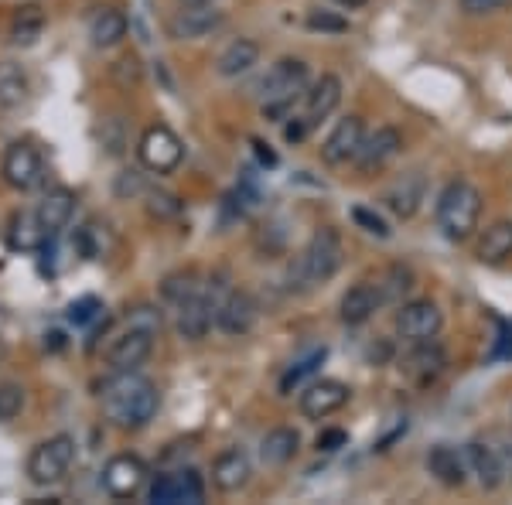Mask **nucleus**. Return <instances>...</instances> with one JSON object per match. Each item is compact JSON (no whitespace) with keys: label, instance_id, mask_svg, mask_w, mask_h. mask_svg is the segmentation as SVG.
Listing matches in <instances>:
<instances>
[{"label":"nucleus","instance_id":"nucleus-1","mask_svg":"<svg viewBox=\"0 0 512 505\" xmlns=\"http://www.w3.org/2000/svg\"><path fill=\"white\" fill-rule=\"evenodd\" d=\"M161 407V393L151 379L134 372H117V379L103 386V413L113 427L120 430H140L154 420Z\"/></svg>","mask_w":512,"mask_h":505},{"label":"nucleus","instance_id":"nucleus-2","mask_svg":"<svg viewBox=\"0 0 512 505\" xmlns=\"http://www.w3.org/2000/svg\"><path fill=\"white\" fill-rule=\"evenodd\" d=\"M482 219V192L472 181L458 178L451 185H444V192L437 195V226L451 243H465L472 239Z\"/></svg>","mask_w":512,"mask_h":505},{"label":"nucleus","instance_id":"nucleus-3","mask_svg":"<svg viewBox=\"0 0 512 505\" xmlns=\"http://www.w3.org/2000/svg\"><path fill=\"white\" fill-rule=\"evenodd\" d=\"M342 267V236L335 229H318L311 243L304 246L301 256L291 267V287L297 291H311L318 284H328Z\"/></svg>","mask_w":512,"mask_h":505},{"label":"nucleus","instance_id":"nucleus-4","mask_svg":"<svg viewBox=\"0 0 512 505\" xmlns=\"http://www.w3.org/2000/svg\"><path fill=\"white\" fill-rule=\"evenodd\" d=\"M304 89H308V62H301V59L274 62L260 82L263 113H267V117H287Z\"/></svg>","mask_w":512,"mask_h":505},{"label":"nucleus","instance_id":"nucleus-5","mask_svg":"<svg viewBox=\"0 0 512 505\" xmlns=\"http://www.w3.org/2000/svg\"><path fill=\"white\" fill-rule=\"evenodd\" d=\"M76 465V441L69 434H55L41 441L28 458V478L41 488L65 482V475Z\"/></svg>","mask_w":512,"mask_h":505},{"label":"nucleus","instance_id":"nucleus-6","mask_svg":"<svg viewBox=\"0 0 512 505\" xmlns=\"http://www.w3.org/2000/svg\"><path fill=\"white\" fill-rule=\"evenodd\" d=\"M137 154H140V164L154 175H171L181 161H185V144L168 123H154L140 134V144H137Z\"/></svg>","mask_w":512,"mask_h":505},{"label":"nucleus","instance_id":"nucleus-7","mask_svg":"<svg viewBox=\"0 0 512 505\" xmlns=\"http://www.w3.org/2000/svg\"><path fill=\"white\" fill-rule=\"evenodd\" d=\"M0 175L14 192H35L45 181V157L31 140H14L4 151V164H0Z\"/></svg>","mask_w":512,"mask_h":505},{"label":"nucleus","instance_id":"nucleus-8","mask_svg":"<svg viewBox=\"0 0 512 505\" xmlns=\"http://www.w3.org/2000/svg\"><path fill=\"white\" fill-rule=\"evenodd\" d=\"M147 499L154 505H198L205 499V482L195 468L164 471V475L154 478Z\"/></svg>","mask_w":512,"mask_h":505},{"label":"nucleus","instance_id":"nucleus-9","mask_svg":"<svg viewBox=\"0 0 512 505\" xmlns=\"http://www.w3.org/2000/svg\"><path fill=\"white\" fill-rule=\"evenodd\" d=\"M441 325H444V314L434 301H427V297L400 304V311H396V335L410 345L427 342V338H437Z\"/></svg>","mask_w":512,"mask_h":505},{"label":"nucleus","instance_id":"nucleus-10","mask_svg":"<svg viewBox=\"0 0 512 505\" xmlns=\"http://www.w3.org/2000/svg\"><path fill=\"white\" fill-rule=\"evenodd\" d=\"M400 369L414 386L427 389L444 376V369H448V352H444L434 338H427V342H414V349L403 355Z\"/></svg>","mask_w":512,"mask_h":505},{"label":"nucleus","instance_id":"nucleus-11","mask_svg":"<svg viewBox=\"0 0 512 505\" xmlns=\"http://www.w3.org/2000/svg\"><path fill=\"white\" fill-rule=\"evenodd\" d=\"M222 21H226V14L216 4H181L168 21V35L178 41H195L222 28Z\"/></svg>","mask_w":512,"mask_h":505},{"label":"nucleus","instance_id":"nucleus-12","mask_svg":"<svg viewBox=\"0 0 512 505\" xmlns=\"http://www.w3.org/2000/svg\"><path fill=\"white\" fill-rule=\"evenodd\" d=\"M154 335L158 331H147V328H137L130 325L123 335H117L106 349V362H110L117 372H134L137 366H144L154 352Z\"/></svg>","mask_w":512,"mask_h":505},{"label":"nucleus","instance_id":"nucleus-13","mask_svg":"<svg viewBox=\"0 0 512 505\" xmlns=\"http://www.w3.org/2000/svg\"><path fill=\"white\" fill-rule=\"evenodd\" d=\"M147 485V465L137 454H117L103 468V488L113 499H134L140 488Z\"/></svg>","mask_w":512,"mask_h":505},{"label":"nucleus","instance_id":"nucleus-14","mask_svg":"<svg viewBox=\"0 0 512 505\" xmlns=\"http://www.w3.org/2000/svg\"><path fill=\"white\" fill-rule=\"evenodd\" d=\"M222 297H216L209 284H205L202 294L188 297V301H181L175 314H178V331L181 338H188V342H198V338H205V331L216 325V304Z\"/></svg>","mask_w":512,"mask_h":505},{"label":"nucleus","instance_id":"nucleus-15","mask_svg":"<svg viewBox=\"0 0 512 505\" xmlns=\"http://www.w3.org/2000/svg\"><path fill=\"white\" fill-rule=\"evenodd\" d=\"M400 151H403L400 130L379 127L376 134H366V140H362L359 154H355V168H359L362 175H376V171H383Z\"/></svg>","mask_w":512,"mask_h":505},{"label":"nucleus","instance_id":"nucleus-16","mask_svg":"<svg viewBox=\"0 0 512 505\" xmlns=\"http://www.w3.org/2000/svg\"><path fill=\"white\" fill-rule=\"evenodd\" d=\"M352 389L345 383H338V379H315L308 389L301 393V413L308 420H325L338 413L349 403Z\"/></svg>","mask_w":512,"mask_h":505},{"label":"nucleus","instance_id":"nucleus-17","mask_svg":"<svg viewBox=\"0 0 512 505\" xmlns=\"http://www.w3.org/2000/svg\"><path fill=\"white\" fill-rule=\"evenodd\" d=\"M362 140H366V123L362 117H345L335 123V130L328 134V140L321 144V157H325V164H349L355 161V154H359Z\"/></svg>","mask_w":512,"mask_h":505},{"label":"nucleus","instance_id":"nucleus-18","mask_svg":"<svg viewBox=\"0 0 512 505\" xmlns=\"http://www.w3.org/2000/svg\"><path fill=\"white\" fill-rule=\"evenodd\" d=\"M256 325V301L246 291H226L216 304V328L226 335H246Z\"/></svg>","mask_w":512,"mask_h":505},{"label":"nucleus","instance_id":"nucleus-19","mask_svg":"<svg viewBox=\"0 0 512 505\" xmlns=\"http://www.w3.org/2000/svg\"><path fill=\"white\" fill-rule=\"evenodd\" d=\"M72 215H76V192L72 188H52V192H45V198H41L35 209V219L45 239L59 236L72 222Z\"/></svg>","mask_w":512,"mask_h":505},{"label":"nucleus","instance_id":"nucleus-20","mask_svg":"<svg viewBox=\"0 0 512 505\" xmlns=\"http://www.w3.org/2000/svg\"><path fill=\"white\" fill-rule=\"evenodd\" d=\"M424 195H427V178L420 175V171H407V175H400L390 188H386L383 202H386V209H390L393 215L410 219V215H417Z\"/></svg>","mask_w":512,"mask_h":505},{"label":"nucleus","instance_id":"nucleus-21","mask_svg":"<svg viewBox=\"0 0 512 505\" xmlns=\"http://www.w3.org/2000/svg\"><path fill=\"white\" fill-rule=\"evenodd\" d=\"M465 461L468 471L475 475V482L485 488V492H495L502 482H506V465H502L499 451L485 441H472L465 447Z\"/></svg>","mask_w":512,"mask_h":505},{"label":"nucleus","instance_id":"nucleus-22","mask_svg":"<svg viewBox=\"0 0 512 505\" xmlns=\"http://www.w3.org/2000/svg\"><path fill=\"white\" fill-rule=\"evenodd\" d=\"M383 308V297H379V287L376 284H355L345 291L342 297V308H338V318H342V325H349V328H359V325H366L373 314Z\"/></svg>","mask_w":512,"mask_h":505},{"label":"nucleus","instance_id":"nucleus-23","mask_svg":"<svg viewBox=\"0 0 512 505\" xmlns=\"http://www.w3.org/2000/svg\"><path fill=\"white\" fill-rule=\"evenodd\" d=\"M338 103H342V82H338V76H321L315 86L304 93L301 120L308 123V127H318L325 117H332Z\"/></svg>","mask_w":512,"mask_h":505},{"label":"nucleus","instance_id":"nucleus-24","mask_svg":"<svg viewBox=\"0 0 512 505\" xmlns=\"http://www.w3.org/2000/svg\"><path fill=\"white\" fill-rule=\"evenodd\" d=\"M250 475H253V465L250 458H246V451H239V447H229V451H222L216 461H212V485L219 488V492H239V488L250 485Z\"/></svg>","mask_w":512,"mask_h":505},{"label":"nucleus","instance_id":"nucleus-25","mask_svg":"<svg viewBox=\"0 0 512 505\" xmlns=\"http://www.w3.org/2000/svg\"><path fill=\"white\" fill-rule=\"evenodd\" d=\"M427 471H431L444 488H461L468 478V461L458 447L434 444L431 451H427Z\"/></svg>","mask_w":512,"mask_h":505},{"label":"nucleus","instance_id":"nucleus-26","mask_svg":"<svg viewBox=\"0 0 512 505\" xmlns=\"http://www.w3.org/2000/svg\"><path fill=\"white\" fill-rule=\"evenodd\" d=\"M86 31L96 48H113L127 38V14L117 11V7H96L86 21Z\"/></svg>","mask_w":512,"mask_h":505},{"label":"nucleus","instance_id":"nucleus-27","mask_svg":"<svg viewBox=\"0 0 512 505\" xmlns=\"http://www.w3.org/2000/svg\"><path fill=\"white\" fill-rule=\"evenodd\" d=\"M256 62H260V45L250 38H236L216 59V72L222 79H236V76H243V72H250Z\"/></svg>","mask_w":512,"mask_h":505},{"label":"nucleus","instance_id":"nucleus-28","mask_svg":"<svg viewBox=\"0 0 512 505\" xmlns=\"http://www.w3.org/2000/svg\"><path fill=\"white\" fill-rule=\"evenodd\" d=\"M297 447H301V437H297V430H291V427H274L260 441V461L267 468H284L287 461H291L294 454H297Z\"/></svg>","mask_w":512,"mask_h":505},{"label":"nucleus","instance_id":"nucleus-29","mask_svg":"<svg viewBox=\"0 0 512 505\" xmlns=\"http://www.w3.org/2000/svg\"><path fill=\"white\" fill-rule=\"evenodd\" d=\"M475 256L482 263H502L512 256V219H499L478 236Z\"/></svg>","mask_w":512,"mask_h":505},{"label":"nucleus","instance_id":"nucleus-30","mask_svg":"<svg viewBox=\"0 0 512 505\" xmlns=\"http://www.w3.org/2000/svg\"><path fill=\"white\" fill-rule=\"evenodd\" d=\"M28 72L18 62H0V110H18L28 99Z\"/></svg>","mask_w":512,"mask_h":505},{"label":"nucleus","instance_id":"nucleus-31","mask_svg":"<svg viewBox=\"0 0 512 505\" xmlns=\"http://www.w3.org/2000/svg\"><path fill=\"white\" fill-rule=\"evenodd\" d=\"M45 31V11L41 7H21L11 21V38L14 45H35Z\"/></svg>","mask_w":512,"mask_h":505},{"label":"nucleus","instance_id":"nucleus-32","mask_svg":"<svg viewBox=\"0 0 512 505\" xmlns=\"http://www.w3.org/2000/svg\"><path fill=\"white\" fill-rule=\"evenodd\" d=\"M202 291H205V284L198 280V273H195V270L171 273V277L164 280V287H161L164 301H168L171 308H178L181 301H188V297H195V294H202Z\"/></svg>","mask_w":512,"mask_h":505},{"label":"nucleus","instance_id":"nucleus-33","mask_svg":"<svg viewBox=\"0 0 512 505\" xmlns=\"http://www.w3.org/2000/svg\"><path fill=\"white\" fill-rule=\"evenodd\" d=\"M379 297H383V304H396L403 294L414 287V273H410V267H403V263H396V267H390L379 277Z\"/></svg>","mask_w":512,"mask_h":505},{"label":"nucleus","instance_id":"nucleus-34","mask_svg":"<svg viewBox=\"0 0 512 505\" xmlns=\"http://www.w3.org/2000/svg\"><path fill=\"white\" fill-rule=\"evenodd\" d=\"M45 243V233H41L38 219L35 215H14L11 219V246H18V250H35V246Z\"/></svg>","mask_w":512,"mask_h":505},{"label":"nucleus","instance_id":"nucleus-35","mask_svg":"<svg viewBox=\"0 0 512 505\" xmlns=\"http://www.w3.org/2000/svg\"><path fill=\"white\" fill-rule=\"evenodd\" d=\"M24 410V386L21 383H4L0 386V424L14 420Z\"/></svg>","mask_w":512,"mask_h":505},{"label":"nucleus","instance_id":"nucleus-36","mask_svg":"<svg viewBox=\"0 0 512 505\" xmlns=\"http://www.w3.org/2000/svg\"><path fill=\"white\" fill-rule=\"evenodd\" d=\"M321 362H325V349H318V352H311L308 359H301L297 362V366H291L284 372V379H280V389H284V393H291V386H297L301 383L304 376H311V372H315Z\"/></svg>","mask_w":512,"mask_h":505},{"label":"nucleus","instance_id":"nucleus-37","mask_svg":"<svg viewBox=\"0 0 512 505\" xmlns=\"http://www.w3.org/2000/svg\"><path fill=\"white\" fill-rule=\"evenodd\" d=\"M352 219H355V222H359V226H362V229H366V233H369V236H379V239H386V236H390V226H386V222H383V219H379V215H376V212L362 209V205H359V209H355V212H352Z\"/></svg>","mask_w":512,"mask_h":505},{"label":"nucleus","instance_id":"nucleus-38","mask_svg":"<svg viewBox=\"0 0 512 505\" xmlns=\"http://www.w3.org/2000/svg\"><path fill=\"white\" fill-rule=\"evenodd\" d=\"M461 11L468 14V18H485V14H495L506 0H458Z\"/></svg>","mask_w":512,"mask_h":505},{"label":"nucleus","instance_id":"nucleus-39","mask_svg":"<svg viewBox=\"0 0 512 505\" xmlns=\"http://www.w3.org/2000/svg\"><path fill=\"white\" fill-rule=\"evenodd\" d=\"M96 311H103V304L96 301V297H86V301H79V304H72V311H69V318L72 321H79V325H86L89 318H93Z\"/></svg>","mask_w":512,"mask_h":505},{"label":"nucleus","instance_id":"nucleus-40","mask_svg":"<svg viewBox=\"0 0 512 505\" xmlns=\"http://www.w3.org/2000/svg\"><path fill=\"white\" fill-rule=\"evenodd\" d=\"M181 209L175 195H164V192H151V212L154 215H175Z\"/></svg>","mask_w":512,"mask_h":505},{"label":"nucleus","instance_id":"nucleus-41","mask_svg":"<svg viewBox=\"0 0 512 505\" xmlns=\"http://www.w3.org/2000/svg\"><path fill=\"white\" fill-rule=\"evenodd\" d=\"M117 192L120 195H137V192H147L144 178L137 175V171H123L120 181H117Z\"/></svg>","mask_w":512,"mask_h":505},{"label":"nucleus","instance_id":"nucleus-42","mask_svg":"<svg viewBox=\"0 0 512 505\" xmlns=\"http://www.w3.org/2000/svg\"><path fill=\"white\" fill-rule=\"evenodd\" d=\"M308 24H311V28H328V31H345V28H349V24H345V21L332 18V14H318V11L311 14Z\"/></svg>","mask_w":512,"mask_h":505},{"label":"nucleus","instance_id":"nucleus-43","mask_svg":"<svg viewBox=\"0 0 512 505\" xmlns=\"http://www.w3.org/2000/svg\"><path fill=\"white\" fill-rule=\"evenodd\" d=\"M342 444H345V430H325V434L318 437L321 451H338Z\"/></svg>","mask_w":512,"mask_h":505},{"label":"nucleus","instance_id":"nucleus-44","mask_svg":"<svg viewBox=\"0 0 512 505\" xmlns=\"http://www.w3.org/2000/svg\"><path fill=\"white\" fill-rule=\"evenodd\" d=\"M335 4H342V7H349V11H355V7H362L366 0H335Z\"/></svg>","mask_w":512,"mask_h":505},{"label":"nucleus","instance_id":"nucleus-45","mask_svg":"<svg viewBox=\"0 0 512 505\" xmlns=\"http://www.w3.org/2000/svg\"><path fill=\"white\" fill-rule=\"evenodd\" d=\"M178 4H216V0H178Z\"/></svg>","mask_w":512,"mask_h":505},{"label":"nucleus","instance_id":"nucleus-46","mask_svg":"<svg viewBox=\"0 0 512 505\" xmlns=\"http://www.w3.org/2000/svg\"><path fill=\"white\" fill-rule=\"evenodd\" d=\"M4 359H7V345L0 342V362H4Z\"/></svg>","mask_w":512,"mask_h":505}]
</instances>
